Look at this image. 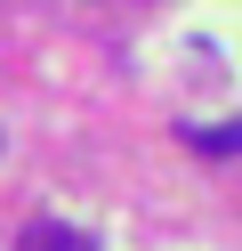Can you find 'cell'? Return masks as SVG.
Returning a JSON list of instances; mask_svg holds the SVG:
<instances>
[{
  "label": "cell",
  "mask_w": 242,
  "mask_h": 251,
  "mask_svg": "<svg viewBox=\"0 0 242 251\" xmlns=\"http://www.w3.org/2000/svg\"><path fill=\"white\" fill-rule=\"evenodd\" d=\"M16 251H97L81 227H57V219H41V227H24L16 235Z\"/></svg>",
  "instance_id": "1"
},
{
  "label": "cell",
  "mask_w": 242,
  "mask_h": 251,
  "mask_svg": "<svg viewBox=\"0 0 242 251\" xmlns=\"http://www.w3.org/2000/svg\"><path fill=\"white\" fill-rule=\"evenodd\" d=\"M194 146H202V154H242V122H234V130H194Z\"/></svg>",
  "instance_id": "2"
}]
</instances>
